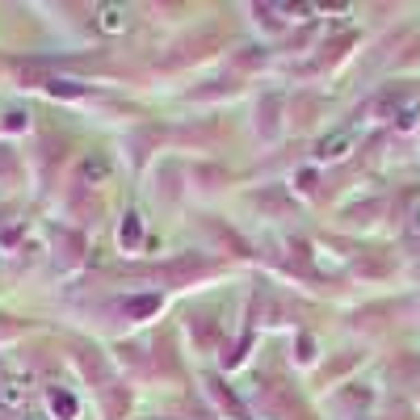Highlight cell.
I'll return each instance as SVG.
<instances>
[{"mask_svg":"<svg viewBox=\"0 0 420 420\" xmlns=\"http://www.w3.org/2000/svg\"><path fill=\"white\" fill-rule=\"evenodd\" d=\"M50 412L64 416V420H76V399L68 391H55V395H50Z\"/></svg>","mask_w":420,"mask_h":420,"instance_id":"cell-4","label":"cell"},{"mask_svg":"<svg viewBox=\"0 0 420 420\" xmlns=\"http://www.w3.org/2000/svg\"><path fill=\"white\" fill-rule=\"evenodd\" d=\"M21 399H26V383H17V379L0 383V408H17Z\"/></svg>","mask_w":420,"mask_h":420,"instance_id":"cell-3","label":"cell"},{"mask_svg":"<svg viewBox=\"0 0 420 420\" xmlns=\"http://www.w3.org/2000/svg\"><path fill=\"white\" fill-rule=\"evenodd\" d=\"M349 147H353V131H341V135H332V139H324L315 147V155H320V160H341Z\"/></svg>","mask_w":420,"mask_h":420,"instance_id":"cell-1","label":"cell"},{"mask_svg":"<svg viewBox=\"0 0 420 420\" xmlns=\"http://www.w3.org/2000/svg\"><path fill=\"white\" fill-rule=\"evenodd\" d=\"M126 240H131V244H139V215H131V227L122 223V244H126Z\"/></svg>","mask_w":420,"mask_h":420,"instance_id":"cell-5","label":"cell"},{"mask_svg":"<svg viewBox=\"0 0 420 420\" xmlns=\"http://www.w3.org/2000/svg\"><path fill=\"white\" fill-rule=\"evenodd\" d=\"M97 21H101L105 34H122V30H126V9H118V5H101V9H97Z\"/></svg>","mask_w":420,"mask_h":420,"instance_id":"cell-2","label":"cell"}]
</instances>
